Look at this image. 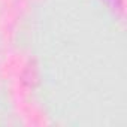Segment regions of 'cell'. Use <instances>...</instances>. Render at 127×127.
Returning <instances> with one entry per match:
<instances>
[{
	"mask_svg": "<svg viewBox=\"0 0 127 127\" xmlns=\"http://www.w3.org/2000/svg\"><path fill=\"white\" fill-rule=\"evenodd\" d=\"M102 2L115 15H123V12H124V2H123V0H102Z\"/></svg>",
	"mask_w": 127,
	"mask_h": 127,
	"instance_id": "obj_1",
	"label": "cell"
}]
</instances>
